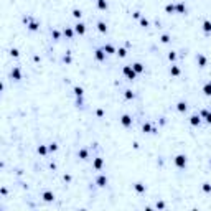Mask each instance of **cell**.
I'll return each mask as SVG.
<instances>
[{"label": "cell", "instance_id": "obj_7", "mask_svg": "<svg viewBox=\"0 0 211 211\" xmlns=\"http://www.w3.org/2000/svg\"><path fill=\"white\" fill-rule=\"evenodd\" d=\"M102 50H104V51H107V53H109V55H112V53H114V51H115V50H114V46H112V45H106L104 48H102Z\"/></svg>", "mask_w": 211, "mask_h": 211}, {"label": "cell", "instance_id": "obj_4", "mask_svg": "<svg viewBox=\"0 0 211 211\" xmlns=\"http://www.w3.org/2000/svg\"><path fill=\"white\" fill-rule=\"evenodd\" d=\"M74 30H76V33H79V35H83V33L86 32V28H84V25H83V23H78Z\"/></svg>", "mask_w": 211, "mask_h": 211}, {"label": "cell", "instance_id": "obj_33", "mask_svg": "<svg viewBox=\"0 0 211 211\" xmlns=\"http://www.w3.org/2000/svg\"><path fill=\"white\" fill-rule=\"evenodd\" d=\"M162 41H163V43H167V41H168V36L163 35V36H162Z\"/></svg>", "mask_w": 211, "mask_h": 211}, {"label": "cell", "instance_id": "obj_9", "mask_svg": "<svg viewBox=\"0 0 211 211\" xmlns=\"http://www.w3.org/2000/svg\"><path fill=\"white\" fill-rule=\"evenodd\" d=\"M97 5H99L101 10H106V8H107V2H106V0H97Z\"/></svg>", "mask_w": 211, "mask_h": 211}, {"label": "cell", "instance_id": "obj_24", "mask_svg": "<svg viewBox=\"0 0 211 211\" xmlns=\"http://www.w3.org/2000/svg\"><path fill=\"white\" fill-rule=\"evenodd\" d=\"M73 15H74L76 18H79V17H81V10H74V12H73Z\"/></svg>", "mask_w": 211, "mask_h": 211}, {"label": "cell", "instance_id": "obj_3", "mask_svg": "<svg viewBox=\"0 0 211 211\" xmlns=\"http://www.w3.org/2000/svg\"><path fill=\"white\" fill-rule=\"evenodd\" d=\"M124 73H125L130 79H134V78H135V73H134V69H130V66H125V68H124Z\"/></svg>", "mask_w": 211, "mask_h": 211}, {"label": "cell", "instance_id": "obj_30", "mask_svg": "<svg viewBox=\"0 0 211 211\" xmlns=\"http://www.w3.org/2000/svg\"><path fill=\"white\" fill-rule=\"evenodd\" d=\"M38 152H40V153H46V148H45V147H40Z\"/></svg>", "mask_w": 211, "mask_h": 211}, {"label": "cell", "instance_id": "obj_22", "mask_svg": "<svg viewBox=\"0 0 211 211\" xmlns=\"http://www.w3.org/2000/svg\"><path fill=\"white\" fill-rule=\"evenodd\" d=\"M74 92H76L78 96H83V89H81V87H74Z\"/></svg>", "mask_w": 211, "mask_h": 211}, {"label": "cell", "instance_id": "obj_23", "mask_svg": "<svg viewBox=\"0 0 211 211\" xmlns=\"http://www.w3.org/2000/svg\"><path fill=\"white\" fill-rule=\"evenodd\" d=\"M79 157H81V158H86V157H87V152H86V150H81V152H79Z\"/></svg>", "mask_w": 211, "mask_h": 211}, {"label": "cell", "instance_id": "obj_28", "mask_svg": "<svg viewBox=\"0 0 211 211\" xmlns=\"http://www.w3.org/2000/svg\"><path fill=\"white\" fill-rule=\"evenodd\" d=\"M28 28H30V30H36V28H38V25H36V23H32Z\"/></svg>", "mask_w": 211, "mask_h": 211}, {"label": "cell", "instance_id": "obj_2", "mask_svg": "<svg viewBox=\"0 0 211 211\" xmlns=\"http://www.w3.org/2000/svg\"><path fill=\"white\" fill-rule=\"evenodd\" d=\"M106 51L104 50H97V51H96V60H97V61H104L106 60V55H104Z\"/></svg>", "mask_w": 211, "mask_h": 211}, {"label": "cell", "instance_id": "obj_19", "mask_svg": "<svg viewBox=\"0 0 211 211\" xmlns=\"http://www.w3.org/2000/svg\"><path fill=\"white\" fill-rule=\"evenodd\" d=\"M43 196H45V200H46V201H51V200H53V195H51V193H45Z\"/></svg>", "mask_w": 211, "mask_h": 211}, {"label": "cell", "instance_id": "obj_8", "mask_svg": "<svg viewBox=\"0 0 211 211\" xmlns=\"http://www.w3.org/2000/svg\"><path fill=\"white\" fill-rule=\"evenodd\" d=\"M12 78H15L17 81L20 79V69H18V68H15V69L12 71Z\"/></svg>", "mask_w": 211, "mask_h": 211}, {"label": "cell", "instance_id": "obj_13", "mask_svg": "<svg viewBox=\"0 0 211 211\" xmlns=\"http://www.w3.org/2000/svg\"><path fill=\"white\" fill-rule=\"evenodd\" d=\"M203 92H205V94H208V96L211 94V83H208V84L203 87Z\"/></svg>", "mask_w": 211, "mask_h": 211}, {"label": "cell", "instance_id": "obj_32", "mask_svg": "<svg viewBox=\"0 0 211 211\" xmlns=\"http://www.w3.org/2000/svg\"><path fill=\"white\" fill-rule=\"evenodd\" d=\"M56 148H58L56 143H51V145H50V150H56Z\"/></svg>", "mask_w": 211, "mask_h": 211}, {"label": "cell", "instance_id": "obj_18", "mask_svg": "<svg viewBox=\"0 0 211 211\" xmlns=\"http://www.w3.org/2000/svg\"><path fill=\"white\" fill-rule=\"evenodd\" d=\"M178 110H181V112L186 110V104H185V102H180V104H178Z\"/></svg>", "mask_w": 211, "mask_h": 211}, {"label": "cell", "instance_id": "obj_21", "mask_svg": "<svg viewBox=\"0 0 211 211\" xmlns=\"http://www.w3.org/2000/svg\"><path fill=\"white\" fill-rule=\"evenodd\" d=\"M125 55H127V51H125L124 48H120V50H119V56H122V58H124Z\"/></svg>", "mask_w": 211, "mask_h": 211}, {"label": "cell", "instance_id": "obj_12", "mask_svg": "<svg viewBox=\"0 0 211 211\" xmlns=\"http://www.w3.org/2000/svg\"><path fill=\"white\" fill-rule=\"evenodd\" d=\"M196 60L200 61V64H201V66H205V64H206V58H205L203 55H198V58H196Z\"/></svg>", "mask_w": 211, "mask_h": 211}, {"label": "cell", "instance_id": "obj_1", "mask_svg": "<svg viewBox=\"0 0 211 211\" xmlns=\"http://www.w3.org/2000/svg\"><path fill=\"white\" fill-rule=\"evenodd\" d=\"M175 163L180 167V168H183L185 165H186V157H183V155H178L176 157V160H175Z\"/></svg>", "mask_w": 211, "mask_h": 211}, {"label": "cell", "instance_id": "obj_26", "mask_svg": "<svg viewBox=\"0 0 211 211\" xmlns=\"http://www.w3.org/2000/svg\"><path fill=\"white\" fill-rule=\"evenodd\" d=\"M64 35H68L71 38V36H73V30H69V28H68V30H64Z\"/></svg>", "mask_w": 211, "mask_h": 211}, {"label": "cell", "instance_id": "obj_14", "mask_svg": "<svg viewBox=\"0 0 211 211\" xmlns=\"http://www.w3.org/2000/svg\"><path fill=\"white\" fill-rule=\"evenodd\" d=\"M134 69L137 71V73H142V71H143V66H142L140 63H135V64H134Z\"/></svg>", "mask_w": 211, "mask_h": 211}, {"label": "cell", "instance_id": "obj_10", "mask_svg": "<svg viewBox=\"0 0 211 211\" xmlns=\"http://www.w3.org/2000/svg\"><path fill=\"white\" fill-rule=\"evenodd\" d=\"M203 28H205V32H206V33H210V32H211V22L206 20V22L203 23Z\"/></svg>", "mask_w": 211, "mask_h": 211}, {"label": "cell", "instance_id": "obj_17", "mask_svg": "<svg viewBox=\"0 0 211 211\" xmlns=\"http://www.w3.org/2000/svg\"><path fill=\"white\" fill-rule=\"evenodd\" d=\"M170 73H172L173 76H178V74H180V69H178L176 66H172V69H170Z\"/></svg>", "mask_w": 211, "mask_h": 211}, {"label": "cell", "instance_id": "obj_5", "mask_svg": "<svg viewBox=\"0 0 211 211\" xmlns=\"http://www.w3.org/2000/svg\"><path fill=\"white\" fill-rule=\"evenodd\" d=\"M106 183H107V178H106L104 175H101L99 178H97V185H99V186H104Z\"/></svg>", "mask_w": 211, "mask_h": 211}, {"label": "cell", "instance_id": "obj_6", "mask_svg": "<svg viewBox=\"0 0 211 211\" xmlns=\"http://www.w3.org/2000/svg\"><path fill=\"white\" fill-rule=\"evenodd\" d=\"M130 122H132L130 115H124V117H122V124H124V125H130Z\"/></svg>", "mask_w": 211, "mask_h": 211}, {"label": "cell", "instance_id": "obj_15", "mask_svg": "<svg viewBox=\"0 0 211 211\" xmlns=\"http://www.w3.org/2000/svg\"><path fill=\"white\" fill-rule=\"evenodd\" d=\"M191 124H193V125H198V124H200V117H198V115H193V117H191Z\"/></svg>", "mask_w": 211, "mask_h": 211}, {"label": "cell", "instance_id": "obj_20", "mask_svg": "<svg viewBox=\"0 0 211 211\" xmlns=\"http://www.w3.org/2000/svg\"><path fill=\"white\" fill-rule=\"evenodd\" d=\"M135 190H137V191H145V186H142L140 183H137V185H135Z\"/></svg>", "mask_w": 211, "mask_h": 211}, {"label": "cell", "instance_id": "obj_11", "mask_svg": "<svg viewBox=\"0 0 211 211\" xmlns=\"http://www.w3.org/2000/svg\"><path fill=\"white\" fill-rule=\"evenodd\" d=\"M97 27H99V30H101L102 33H106V32H107V27H106L104 22H99V23H97Z\"/></svg>", "mask_w": 211, "mask_h": 211}, {"label": "cell", "instance_id": "obj_34", "mask_svg": "<svg viewBox=\"0 0 211 211\" xmlns=\"http://www.w3.org/2000/svg\"><path fill=\"white\" fill-rule=\"evenodd\" d=\"M208 122L211 124V114H208Z\"/></svg>", "mask_w": 211, "mask_h": 211}, {"label": "cell", "instance_id": "obj_29", "mask_svg": "<svg viewBox=\"0 0 211 211\" xmlns=\"http://www.w3.org/2000/svg\"><path fill=\"white\" fill-rule=\"evenodd\" d=\"M183 10H185V5L180 3V5H178V12H183Z\"/></svg>", "mask_w": 211, "mask_h": 211}, {"label": "cell", "instance_id": "obj_31", "mask_svg": "<svg viewBox=\"0 0 211 211\" xmlns=\"http://www.w3.org/2000/svg\"><path fill=\"white\" fill-rule=\"evenodd\" d=\"M167 12H173V5H167Z\"/></svg>", "mask_w": 211, "mask_h": 211}, {"label": "cell", "instance_id": "obj_16", "mask_svg": "<svg viewBox=\"0 0 211 211\" xmlns=\"http://www.w3.org/2000/svg\"><path fill=\"white\" fill-rule=\"evenodd\" d=\"M101 167H102V160H101V158H97V160L94 162V168H97V170H99Z\"/></svg>", "mask_w": 211, "mask_h": 211}, {"label": "cell", "instance_id": "obj_25", "mask_svg": "<svg viewBox=\"0 0 211 211\" xmlns=\"http://www.w3.org/2000/svg\"><path fill=\"white\" fill-rule=\"evenodd\" d=\"M125 97H127V99H130V97H134V94H132L130 91H125Z\"/></svg>", "mask_w": 211, "mask_h": 211}, {"label": "cell", "instance_id": "obj_27", "mask_svg": "<svg viewBox=\"0 0 211 211\" xmlns=\"http://www.w3.org/2000/svg\"><path fill=\"white\" fill-rule=\"evenodd\" d=\"M203 190H205V191H211V186H210V185H208V183H205V186H203Z\"/></svg>", "mask_w": 211, "mask_h": 211}]
</instances>
